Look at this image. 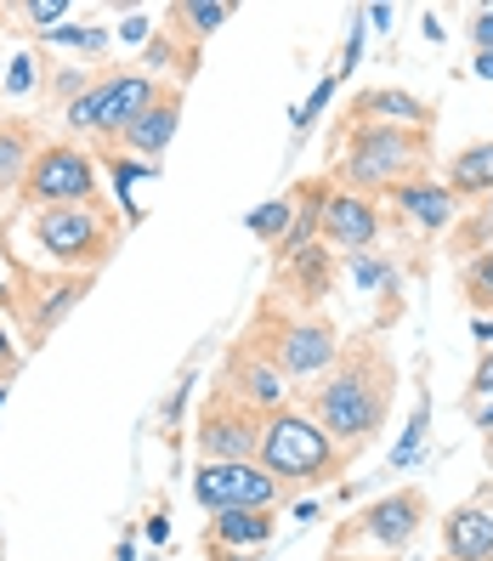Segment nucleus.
Masks as SVG:
<instances>
[{
	"label": "nucleus",
	"mask_w": 493,
	"mask_h": 561,
	"mask_svg": "<svg viewBox=\"0 0 493 561\" xmlns=\"http://www.w3.org/2000/svg\"><path fill=\"white\" fill-rule=\"evenodd\" d=\"M391 386H398V369L380 346H357L352 357H341L329 380L312 398V420L323 425V437L335 448H357L380 432V420L391 409Z\"/></svg>",
	"instance_id": "nucleus-1"
},
{
	"label": "nucleus",
	"mask_w": 493,
	"mask_h": 561,
	"mask_svg": "<svg viewBox=\"0 0 493 561\" xmlns=\"http://www.w3.org/2000/svg\"><path fill=\"white\" fill-rule=\"evenodd\" d=\"M432 171V130H409V125H369L357 119L346 137V159H341V182L346 193H398L403 182Z\"/></svg>",
	"instance_id": "nucleus-2"
},
{
	"label": "nucleus",
	"mask_w": 493,
	"mask_h": 561,
	"mask_svg": "<svg viewBox=\"0 0 493 561\" xmlns=\"http://www.w3.org/2000/svg\"><path fill=\"white\" fill-rule=\"evenodd\" d=\"M255 466L278 477V482H318L341 466V448L323 437V425L312 414H295V409H278L261 420V454Z\"/></svg>",
	"instance_id": "nucleus-3"
},
{
	"label": "nucleus",
	"mask_w": 493,
	"mask_h": 561,
	"mask_svg": "<svg viewBox=\"0 0 493 561\" xmlns=\"http://www.w3.org/2000/svg\"><path fill=\"white\" fill-rule=\"evenodd\" d=\"M23 199L57 210V205H96V164L74 148V142H51L28 159V176H23Z\"/></svg>",
	"instance_id": "nucleus-4"
},
{
	"label": "nucleus",
	"mask_w": 493,
	"mask_h": 561,
	"mask_svg": "<svg viewBox=\"0 0 493 561\" xmlns=\"http://www.w3.org/2000/svg\"><path fill=\"white\" fill-rule=\"evenodd\" d=\"M35 239L51 261H69V267H96L108 250H114V233L108 221L85 210V205H57V210H41L35 216Z\"/></svg>",
	"instance_id": "nucleus-5"
},
{
	"label": "nucleus",
	"mask_w": 493,
	"mask_h": 561,
	"mask_svg": "<svg viewBox=\"0 0 493 561\" xmlns=\"http://www.w3.org/2000/svg\"><path fill=\"white\" fill-rule=\"evenodd\" d=\"M159 96V85L148 75H108L103 85H91L85 96L69 103V125L74 130H103V137H125V125L137 119Z\"/></svg>",
	"instance_id": "nucleus-6"
},
{
	"label": "nucleus",
	"mask_w": 493,
	"mask_h": 561,
	"mask_svg": "<svg viewBox=\"0 0 493 561\" xmlns=\"http://www.w3.org/2000/svg\"><path fill=\"white\" fill-rule=\"evenodd\" d=\"M193 493L210 511H273L284 500V482L267 477L255 459H239V466H199Z\"/></svg>",
	"instance_id": "nucleus-7"
},
{
	"label": "nucleus",
	"mask_w": 493,
	"mask_h": 561,
	"mask_svg": "<svg viewBox=\"0 0 493 561\" xmlns=\"http://www.w3.org/2000/svg\"><path fill=\"white\" fill-rule=\"evenodd\" d=\"M261 420L267 414H255L250 403L239 398H221L205 409L199 420V454H205V466H239V459H255L261 454Z\"/></svg>",
	"instance_id": "nucleus-8"
},
{
	"label": "nucleus",
	"mask_w": 493,
	"mask_h": 561,
	"mask_svg": "<svg viewBox=\"0 0 493 561\" xmlns=\"http://www.w3.org/2000/svg\"><path fill=\"white\" fill-rule=\"evenodd\" d=\"M425 493L420 488H403V493H386L375 500L364 516L346 527V545H375V550H409L420 539V522H425Z\"/></svg>",
	"instance_id": "nucleus-9"
},
{
	"label": "nucleus",
	"mask_w": 493,
	"mask_h": 561,
	"mask_svg": "<svg viewBox=\"0 0 493 561\" xmlns=\"http://www.w3.org/2000/svg\"><path fill=\"white\" fill-rule=\"evenodd\" d=\"M273 357H278V375L289 380H312V375H329L341 363V341L323 318H301V323H284L278 341H273Z\"/></svg>",
	"instance_id": "nucleus-10"
},
{
	"label": "nucleus",
	"mask_w": 493,
	"mask_h": 561,
	"mask_svg": "<svg viewBox=\"0 0 493 561\" xmlns=\"http://www.w3.org/2000/svg\"><path fill=\"white\" fill-rule=\"evenodd\" d=\"M318 227H323V239H329V244H341L346 255H357V250H369V244H375V233H380V210H375V199H364V193H329Z\"/></svg>",
	"instance_id": "nucleus-11"
},
{
	"label": "nucleus",
	"mask_w": 493,
	"mask_h": 561,
	"mask_svg": "<svg viewBox=\"0 0 493 561\" xmlns=\"http://www.w3.org/2000/svg\"><path fill=\"white\" fill-rule=\"evenodd\" d=\"M391 199H398V216H403L409 227H420V233H443V227L459 221V199H454L443 182H432V176L403 182Z\"/></svg>",
	"instance_id": "nucleus-12"
},
{
	"label": "nucleus",
	"mask_w": 493,
	"mask_h": 561,
	"mask_svg": "<svg viewBox=\"0 0 493 561\" xmlns=\"http://www.w3.org/2000/svg\"><path fill=\"white\" fill-rule=\"evenodd\" d=\"M443 550L448 561H493V511L482 500L454 505L443 516Z\"/></svg>",
	"instance_id": "nucleus-13"
},
{
	"label": "nucleus",
	"mask_w": 493,
	"mask_h": 561,
	"mask_svg": "<svg viewBox=\"0 0 493 561\" xmlns=\"http://www.w3.org/2000/svg\"><path fill=\"white\" fill-rule=\"evenodd\" d=\"M352 114L369 119V125H409V130H432V119H437L432 103H425V96H414V91H403V85H375V91H364Z\"/></svg>",
	"instance_id": "nucleus-14"
},
{
	"label": "nucleus",
	"mask_w": 493,
	"mask_h": 561,
	"mask_svg": "<svg viewBox=\"0 0 493 561\" xmlns=\"http://www.w3.org/2000/svg\"><path fill=\"white\" fill-rule=\"evenodd\" d=\"M443 187L454 199H488L493 193V142H471L443 164Z\"/></svg>",
	"instance_id": "nucleus-15"
},
{
	"label": "nucleus",
	"mask_w": 493,
	"mask_h": 561,
	"mask_svg": "<svg viewBox=\"0 0 493 561\" xmlns=\"http://www.w3.org/2000/svg\"><path fill=\"white\" fill-rule=\"evenodd\" d=\"M233 398L250 403L255 414H278L284 409V375H278V363L273 357H239Z\"/></svg>",
	"instance_id": "nucleus-16"
},
{
	"label": "nucleus",
	"mask_w": 493,
	"mask_h": 561,
	"mask_svg": "<svg viewBox=\"0 0 493 561\" xmlns=\"http://www.w3.org/2000/svg\"><path fill=\"white\" fill-rule=\"evenodd\" d=\"M176 119H182V103L176 96H153V103L125 125V142L137 148V153H164L176 137Z\"/></svg>",
	"instance_id": "nucleus-17"
},
{
	"label": "nucleus",
	"mask_w": 493,
	"mask_h": 561,
	"mask_svg": "<svg viewBox=\"0 0 493 561\" xmlns=\"http://www.w3.org/2000/svg\"><path fill=\"white\" fill-rule=\"evenodd\" d=\"M216 539L255 550V545L273 539V516H267V511H216Z\"/></svg>",
	"instance_id": "nucleus-18"
},
{
	"label": "nucleus",
	"mask_w": 493,
	"mask_h": 561,
	"mask_svg": "<svg viewBox=\"0 0 493 561\" xmlns=\"http://www.w3.org/2000/svg\"><path fill=\"white\" fill-rule=\"evenodd\" d=\"M28 159H35L28 125H0V193H12L28 176Z\"/></svg>",
	"instance_id": "nucleus-19"
},
{
	"label": "nucleus",
	"mask_w": 493,
	"mask_h": 561,
	"mask_svg": "<svg viewBox=\"0 0 493 561\" xmlns=\"http://www.w3.org/2000/svg\"><path fill=\"white\" fill-rule=\"evenodd\" d=\"M459 289H466V301H471L477 318L493 312V244H488L482 255H471L466 267H459Z\"/></svg>",
	"instance_id": "nucleus-20"
},
{
	"label": "nucleus",
	"mask_w": 493,
	"mask_h": 561,
	"mask_svg": "<svg viewBox=\"0 0 493 561\" xmlns=\"http://www.w3.org/2000/svg\"><path fill=\"white\" fill-rule=\"evenodd\" d=\"M425 425H432V398L420 391V409H414V420H409V432L398 437V448H391V471H409L414 459H420V448H425Z\"/></svg>",
	"instance_id": "nucleus-21"
},
{
	"label": "nucleus",
	"mask_w": 493,
	"mask_h": 561,
	"mask_svg": "<svg viewBox=\"0 0 493 561\" xmlns=\"http://www.w3.org/2000/svg\"><path fill=\"white\" fill-rule=\"evenodd\" d=\"M171 18L193 28V41H205V35H216V28L233 18V7H221V0H205V7H199V0H187V7H176Z\"/></svg>",
	"instance_id": "nucleus-22"
},
{
	"label": "nucleus",
	"mask_w": 493,
	"mask_h": 561,
	"mask_svg": "<svg viewBox=\"0 0 493 561\" xmlns=\"http://www.w3.org/2000/svg\"><path fill=\"white\" fill-rule=\"evenodd\" d=\"M289 221H295V193H289V199H273V205H261V210L250 216V233H255V239H273V244H284Z\"/></svg>",
	"instance_id": "nucleus-23"
},
{
	"label": "nucleus",
	"mask_w": 493,
	"mask_h": 561,
	"mask_svg": "<svg viewBox=\"0 0 493 561\" xmlns=\"http://www.w3.org/2000/svg\"><path fill=\"white\" fill-rule=\"evenodd\" d=\"M80 295H85V278H74V284H62V289L51 295V307H41V312H35V335H46V329H57L62 318H69V312L80 307Z\"/></svg>",
	"instance_id": "nucleus-24"
},
{
	"label": "nucleus",
	"mask_w": 493,
	"mask_h": 561,
	"mask_svg": "<svg viewBox=\"0 0 493 561\" xmlns=\"http://www.w3.org/2000/svg\"><path fill=\"white\" fill-rule=\"evenodd\" d=\"M352 278H357V289H380V284H391V267H386V261H375L369 250H357L352 255Z\"/></svg>",
	"instance_id": "nucleus-25"
},
{
	"label": "nucleus",
	"mask_w": 493,
	"mask_h": 561,
	"mask_svg": "<svg viewBox=\"0 0 493 561\" xmlns=\"http://www.w3.org/2000/svg\"><path fill=\"white\" fill-rule=\"evenodd\" d=\"M493 398V346H482V363L471 375V403H488Z\"/></svg>",
	"instance_id": "nucleus-26"
},
{
	"label": "nucleus",
	"mask_w": 493,
	"mask_h": 561,
	"mask_svg": "<svg viewBox=\"0 0 493 561\" xmlns=\"http://www.w3.org/2000/svg\"><path fill=\"white\" fill-rule=\"evenodd\" d=\"M357 57H364V12H357V23H352V41H346V57H341L335 80H346V75L357 69Z\"/></svg>",
	"instance_id": "nucleus-27"
},
{
	"label": "nucleus",
	"mask_w": 493,
	"mask_h": 561,
	"mask_svg": "<svg viewBox=\"0 0 493 561\" xmlns=\"http://www.w3.org/2000/svg\"><path fill=\"white\" fill-rule=\"evenodd\" d=\"M471 46H477V51H493V7H482V12L471 18Z\"/></svg>",
	"instance_id": "nucleus-28"
},
{
	"label": "nucleus",
	"mask_w": 493,
	"mask_h": 561,
	"mask_svg": "<svg viewBox=\"0 0 493 561\" xmlns=\"http://www.w3.org/2000/svg\"><path fill=\"white\" fill-rule=\"evenodd\" d=\"M23 12H28V18H35L41 28H46V23H57L62 12H69V7H62V0H28V7H23Z\"/></svg>",
	"instance_id": "nucleus-29"
},
{
	"label": "nucleus",
	"mask_w": 493,
	"mask_h": 561,
	"mask_svg": "<svg viewBox=\"0 0 493 561\" xmlns=\"http://www.w3.org/2000/svg\"><path fill=\"white\" fill-rule=\"evenodd\" d=\"M28 85H35V62L18 57V62H12V80H7V91H28Z\"/></svg>",
	"instance_id": "nucleus-30"
},
{
	"label": "nucleus",
	"mask_w": 493,
	"mask_h": 561,
	"mask_svg": "<svg viewBox=\"0 0 493 561\" xmlns=\"http://www.w3.org/2000/svg\"><path fill=\"white\" fill-rule=\"evenodd\" d=\"M471 420H477V432H493V398L488 403H471Z\"/></svg>",
	"instance_id": "nucleus-31"
},
{
	"label": "nucleus",
	"mask_w": 493,
	"mask_h": 561,
	"mask_svg": "<svg viewBox=\"0 0 493 561\" xmlns=\"http://www.w3.org/2000/svg\"><path fill=\"white\" fill-rule=\"evenodd\" d=\"M148 539H153V545H164V539H171V522L153 516V522H148Z\"/></svg>",
	"instance_id": "nucleus-32"
},
{
	"label": "nucleus",
	"mask_w": 493,
	"mask_h": 561,
	"mask_svg": "<svg viewBox=\"0 0 493 561\" xmlns=\"http://www.w3.org/2000/svg\"><path fill=\"white\" fill-rule=\"evenodd\" d=\"M477 221H482V227H488V239H493V193H488V199H482V205H477Z\"/></svg>",
	"instance_id": "nucleus-33"
},
{
	"label": "nucleus",
	"mask_w": 493,
	"mask_h": 561,
	"mask_svg": "<svg viewBox=\"0 0 493 561\" xmlns=\"http://www.w3.org/2000/svg\"><path fill=\"white\" fill-rule=\"evenodd\" d=\"M369 23L375 28H391V7H369Z\"/></svg>",
	"instance_id": "nucleus-34"
},
{
	"label": "nucleus",
	"mask_w": 493,
	"mask_h": 561,
	"mask_svg": "<svg viewBox=\"0 0 493 561\" xmlns=\"http://www.w3.org/2000/svg\"><path fill=\"white\" fill-rule=\"evenodd\" d=\"M477 75H482V80H493V51H477Z\"/></svg>",
	"instance_id": "nucleus-35"
},
{
	"label": "nucleus",
	"mask_w": 493,
	"mask_h": 561,
	"mask_svg": "<svg viewBox=\"0 0 493 561\" xmlns=\"http://www.w3.org/2000/svg\"><path fill=\"white\" fill-rule=\"evenodd\" d=\"M12 363V341H7V329H0V369Z\"/></svg>",
	"instance_id": "nucleus-36"
},
{
	"label": "nucleus",
	"mask_w": 493,
	"mask_h": 561,
	"mask_svg": "<svg viewBox=\"0 0 493 561\" xmlns=\"http://www.w3.org/2000/svg\"><path fill=\"white\" fill-rule=\"evenodd\" d=\"M0 403H7V386H0Z\"/></svg>",
	"instance_id": "nucleus-37"
},
{
	"label": "nucleus",
	"mask_w": 493,
	"mask_h": 561,
	"mask_svg": "<svg viewBox=\"0 0 493 561\" xmlns=\"http://www.w3.org/2000/svg\"><path fill=\"white\" fill-rule=\"evenodd\" d=\"M0 295H7V284H0Z\"/></svg>",
	"instance_id": "nucleus-38"
}]
</instances>
